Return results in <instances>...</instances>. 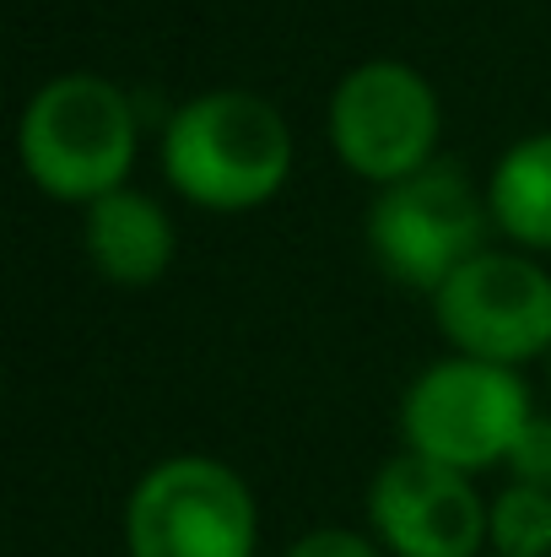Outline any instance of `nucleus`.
<instances>
[{"instance_id": "nucleus-5", "label": "nucleus", "mask_w": 551, "mask_h": 557, "mask_svg": "<svg viewBox=\"0 0 551 557\" xmlns=\"http://www.w3.org/2000/svg\"><path fill=\"white\" fill-rule=\"evenodd\" d=\"M487 206L454 163H427L422 174L384 185L367 211V249L373 260L422 293H438L465 260L481 255Z\"/></svg>"}, {"instance_id": "nucleus-2", "label": "nucleus", "mask_w": 551, "mask_h": 557, "mask_svg": "<svg viewBox=\"0 0 551 557\" xmlns=\"http://www.w3.org/2000/svg\"><path fill=\"white\" fill-rule=\"evenodd\" d=\"M16 152L27 180L54 200H103L125 189L136 163V114L130 98L103 76H54L22 109Z\"/></svg>"}, {"instance_id": "nucleus-9", "label": "nucleus", "mask_w": 551, "mask_h": 557, "mask_svg": "<svg viewBox=\"0 0 551 557\" xmlns=\"http://www.w3.org/2000/svg\"><path fill=\"white\" fill-rule=\"evenodd\" d=\"M87 249L98 271L120 287H147L174 260V222L141 189H114L87 206Z\"/></svg>"}, {"instance_id": "nucleus-6", "label": "nucleus", "mask_w": 551, "mask_h": 557, "mask_svg": "<svg viewBox=\"0 0 551 557\" xmlns=\"http://www.w3.org/2000/svg\"><path fill=\"white\" fill-rule=\"evenodd\" d=\"M438 141V92L422 71L400 60H367L341 76L330 98V147L336 158L378 185L422 174Z\"/></svg>"}, {"instance_id": "nucleus-7", "label": "nucleus", "mask_w": 551, "mask_h": 557, "mask_svg": "<svg viewBox=\"0 0 551 557\" xmlns=\"http://www.w3.org/2000/svg\"><path fill=\"white\" fill-rule=\"evenodd\" d=\"M433 304L443 336L465 358L514 369L551 352V276L525 255L481 249L433 293Z\"/></svg>"}, {"instance_id": "nucleus-3", "label": "nucleus", "mask_w": 551, "mask_h": 557, "mask_svg": "<svg viewBox=\"0 0 551 557\" xmlns=\"http://www.w3.org/2000/svg\"><path fill=\"white\" fill-rule=\"evenodd\" d=\"M530 389L514 369L481 358H449L416 373L400 400V433L411 455L449 471H481L509 460L519 428L530 422Z\"/></svg>"}, {"instance_id": "nucleus-8", "label": "nucleus", "mask_w": 551, "mask_h": 557, "mask_svg": "<svg viewBox=\"0 0 551 557\" xmlns=\"http://www.w3.org/2000/svg\"><path fill=\"white\" fill-rule=\"evenodd\" d=\"M487 504L465 471L422 455H395L367 487V520L395 557H476L487 531Z\"/></svg>"}, {"instance_id": "nucleus-13", "label": "nucleus", "mask_w": 551, "mask_h": 557, "mask_svg": "<svg viewBox=\"0 0 551 557\" xmlns=\"http://www.w3.org/2000/svg\"><path fill=\"white\" fill-rule=\"evenodd\" d=\"M287 557H378V547L358 536V531H341V525H320L309 531L303 542H292Z\"/></svg>"}, {"instance_id": "nucleus-12", "label": "nucleus", "mask_w": 551, "mask_h": 557, "mask_svg": "<svg viewBox=\"0 0 551 557\" xmlns=\"http://www.w3.org/2000/svg\"><path fill=\"white\" fill-rule=\"evenodd\" d=\"M503 466L514 471V482L547 487L551 493V417H530V422L519 428V438H514V449H509Z\"/></svg>"}, {"instance_id": "nucleus-11", "label": "nucleus", "mask_w": 551, "mask_h": 557, "mask_svg": "<svg viewBox=\"0 0 551 557\" xmlns=\"http://www.w3.org/2000/svg\"><path fill=\"white\" fill-rule=\"evenodd\" d=\"M498 557H551V493L547 487H503L487 515Z\"/></svg>"}, {"instance_id": "nucleus-4", "label": "nucleus", "mask_w": 551, "mask_h": 557, "mask_svg": "<svg viewBox=\"0 0 551 557\" xmlns=\"http://www.w3.org/2000/svg\"><path fill=\"white\" fill-rule=\"evenodd\" d=\"M260 515L238 471L205 455L152 466L125 504L130 557H254Z\"/></svg>"}, {"instance_id": "nucleus-1", "label": "nucleus", "mask_w": 551, "mask_h": 557, "mask_svg": "<svg viewBox=\"0 0 551 557\" xmlns=\"http://www.w3.org/2000/svg\"><path fill=\"white\" fill-rule=\"evenodd\" d=\"M292 131L281 109L249 87L189 98L163 131V174L211 211H249L287 185Z\"/></svg>"}, {"instance_id": "nucleus-10", "label": "nucleus", "mask_w": 551, "mask_h": 557, "mask_svg": "<svg viewBox=\"0 0 551 557\" xmlns=\"http://www.w3.org/2000/svg\"><path fill=\"white\" fill-rule=\"evenodd\" d=\"M487 211L509 238L551 249V131L503 152L487 185Z\"/></svg>"}]
</instances>
